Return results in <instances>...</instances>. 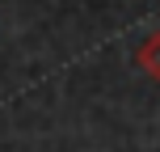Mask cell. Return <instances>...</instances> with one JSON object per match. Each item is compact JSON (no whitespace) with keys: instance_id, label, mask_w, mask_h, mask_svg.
Instances as JSON below:
<instances>
[{"instance_id":"6da1fadb","label":"cell","mask_w":160,"mask_h":152,"mask_svg":"<svg viewBox=\"0 0 160 152\" xmlns=\"http://www.w3.org/2000/svg\"><path fill=\"white\" fill-rule=\"evenodd\" d=\"M135 64L143 68L152 80H160V30H152L143 42H139V51H135Z\"/></svg>"}]
</instances>
